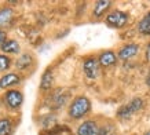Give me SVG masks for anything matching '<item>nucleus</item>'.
<instances>
[{
    "mask_svg": "<svg viewBox=\"0 0 150 135\" xmlns=\"http://www.w3.org/2000/svg\"><path fill=\"white\" fill-rule=\"evenodd\" d=\"M33 62H35V58H33V55L30 54V53H23V54H21L17 58V61H15V68L18 69V70H26V69H29V68L33 65Z\"/></svg>",
    "mask_w": 150,
    "mask_h": 135,
    "instance_id": "obj_10",
    "label": "nucleus"
},
{
    "mask_svg": "<svg viewBox=\"0 0 150 135\" xmlns=\"http://www.w3.org/2000/svg\"><path fill=\"white\" fill-rule=\"evenodd\" d=\"M145 83H146V86H147V87H150V72L147 73V76H146Z\"/></svg>",
    "mask_w": 150,
    "mask_h": 135,
    "instance_id": "obj_21",
    "label": "nucleus"
},
{
    "mask_svg": "<svg viewBox=\"0 0 150 135\" xmlns=\"http://www.w3.org/2000/svg\"><path fill=\"white\" fill-rule=\"evenodd\" d=\"M6 40H7V33L3 29H0V48H1V45L4 44Z\"/></svg>",
    "mask_w": 150,
    "mask_h": 135,
    "instance_id": "obj_19",
    "label": "nucleus"
},
{
    "mask_svg": "<svg viewBox=\"0 0 150 135\" xmlns=\"http://www.w3.org/2000/svg\"><path fill=\"white\" fill-rule=\"evenodd\" d=\"M91 112V101L87 98L86 95H79L72 101V104L69 105L68 114L73 120H79L87 116Z\"/></svg>",
    "mask_w": 150,
    "mask_h": 135,
    "instance_id": "obj_1",
    "label": "nucleus"
},
{
    "mask_svg": "<svg viewBox=\"0 0 150 135\" xmlns=\"http://www.w3.org/2000/svg\"><path fill=\"white\" fill-rule=\"evenodd\" d=\"M99 132V126L94 120H86L83 122L76 130L77 135H98Z\"/></svg>",
    "mask_w": 150,
    "mask_h": 135,
    "instance_id": "obj_7",
    "label": "nucleus"
},
{
    "mask_svg": "<svg viewBox=\"0 0 150 135\" xmlns=\"http://www.w3.org/2000/svg\"><path fill=\"white\" fill-rule=\"evenodd\" d=\"M21 47L17 40H6L4 44L1 45V51L6 54H18Z\"/></svg>",
    "mask_w": 150,
    "mask_h": 135,
    "instance_id": "obj_15",
    "label": "nucleus"
},
{
    "mask_svg": "<svg viewBox=\"0 0 150 135\" xmlns=\"http://www.w3.org/2000/svg\"><path fill=\"white\" fill-rule=\"evenodd\" d=\"M112 4H113V1H110V0H98L95 3V6H94V10H92L94 17H95V18L103 17L105 13L112 7Z\"/></svg>",
    "mask_w": 150,
    "mask_h": 135,
    "instance_id": "obj_11",
    "label": "nucleus"
},
{
    "mask_svg": "<svg viewBox=\"0 0 150 135\" xmlns=\"http://www.w3.org/2000/svg\"><path fill=\"white\" fill-rule=\"evenodd\" d=\"M138 53H139V45L135 44V43H128V44L123 45L121 48L118 50L117 59L128 61V59H132L134 57H137Z\"/></svg>",
    "mask_w": 150,
    "mask_h": 135,
    "instance_id": "obj_6",
    "label": "nucleus"
},
{
    "mask_svg": "<svg viewBox=\"0 0 150 135\" xmlns=\"http://www.w3.org/2000/svg\"><path fill=\"white\" fill-rule=\"evenodd\" d=\"M138 32L145 35V36H150V11L143 15V18L138 23Z\"/></svg>",
    "mask_w": 150,
    "mask_h": 135,
    "instance_id": "obj_14",
    "label": "nucleus"
},
{
    "mask_svg": "<svg viewBox=\"0 0 150 135\" xmlns=\"http://www.w3.org/2000/svg\"><path fill=\"white\" fill-rule=\"evenodd\" d=\"M11 63H13V61L8 55L0 54V72H6L7 69H10Z\"/></svg>",
    "mask_w": 150,
    "mask_h": 135,
    "instance_id": "obj_17",
    "label": "nucleus"
},
{
    "mask_svg": "<svg viewBox=\"0 0 150 135\" xmlns=\"http://www.w3.org/2000/svg\"><path fill=\"white\" fill-rule=\"evenodd\" d=\"M4 102H6V105H7L10 109L17 110V109H19L21 106H22V104H23V95H22V92H21V91H18V90H14V88H11V90H8L4 94Z\"/></svg>",
    "mask_w": 150,
    "mask_h": 135,
    "instance_id": "obj_5",
    "label": "nucleus"
},
{
    "mask_svg": "<svg viewBox=\"0 0 150 135\" xmlns=\"http://www.w3.org/2000/svg\"><path fill=\"white\" fill-rule=\"evenodd\" d=\"M83 70H84V75H86L88 79H96L100 73V66L98 63V59L95 57H88L83 61Z\"/></svg>",
    "mask_w": 150,
    "mask_h": 135,
    "instance_id": "obj_4",
    "label": "nucleus"
},
{
    "mask_svg": "<svg viewBox=\"0 0 150 135\" xmlns=\"http://www.w3.org/2000/svg\"><path fill=\"white\" fill-rule=\"evenodd\" d=\"M14 18V10L11 7H3L0 10V28L8 26Z\"/></svg>",
    "mask_w": 150,
    "mask_h": 135,
    "instance_id": "obj_13",
    "label": "nucleus"
},
{
    "mask_svg": "<svg viewBox=\"0 0 150 135\" xmlns=\"http://www.w3.org/2000/svg\"><path fill=\"white\" fill-rule=\"evenodd\" d=\"M117 62V55L114 54L113 51H103V53H100V55L98 57V63H99V66H103V68H110L116 65Z\"/></svg>",
    "mask_w": 150,
    "mask_h": 135,
    "instance_id": "obj_9",
    "label": "nucleus"
},
{
    "mask_svg": "<svg viewBox=\"0 0 150 135\" xmlns=\"http://www.w3.org/2000/svg\"><path fill=\"white\" fill-rule=\"evenodd\" d=\"M146 59L150 62V43L147 44V47H146Z\"/></svg>",
    "mask_w": 150,
    "mask_h": 135,
    "instance_id": "obj_20",
    "label": "nucleus"
},
{
    "mask_svg": "<svg viewBox=\"0 0 150 135\" xmlns=\"http://www.w3.org/2000/svg\"><path fill=\"white\" fill-rule=\"evenodd\" d=\"M129 21V17H128L127 13H124L121 10H113L110 11L106 18H105V22L108 23L109 26L116 28V29H121L128 23Z\"/></svg>",
    "mask_w": 150,
    "mask_h": 135,
    "instance_id": "obj_3",
    "label": "nucleus"
},
{
    "mask_svg": "<svg viewBox=\"0 0 150 135\" xmlns=\"http://www.w3.org/2000/svg\"><path fill=\"white\" fill-rule=\"evenodd\" d=\"M98 135H116V131H114L113 127L106 126V127H99V132Z\"/></svg>",
    "mask_w": 150,
    "mask_h": 135,
    "instance_id": "obj_18",
    "label": "nucleus"
},
{
    "mask_svg": "<svg viewBox=\"0 0 150 135\" xmlns=\"http://www.w3.org/2000/svg\"><path fill=\"white\" fill-rule=\"evenodd\" d=\"M13 132V122L8 117L0 119V135H11Z\"/></svg>",
    "mask_w": 150,
    "mask_h": 135,
    "instance_id": "obj_16",
    "label": "nucleus"
},
{
    "mask_svg": "<svg viewBox=\"0 0 150 135\" xmlns=\"http://www.w3.org/2000/svg\"><path fill=\"white\" fill-rule=\"evenodd\" d=\"M19 83H21V76L18 73L10 72L0 77V88H4V90L6 88H11L14 86H18Z\"/></svg>",
    "mask_w": 150,
    "mask_h": 135,
    "instance_id": "obj_8",
    "label": "nucleus"
},
{
    "mask_svg": "<svg viewBox=\"0 0 150 135\" xmlns=\"http://www.w3.org/2000/svg\"><path fill=\"white\" fill-rule=\"evenodd\" d=\"M54 84V73L50 68L44 70V73L41 75V80H40V90L41 91H48L51 90V87Z\"/></svg>",
    "mask_w": 150,
    "mask_h": 135,
    "instance_id": "obj_12",
    "label": "nucleus"
},
{
    "mask_svg": "<svg viewBox=\"0 0 150 135\" xmlns=\"http://www.w3.org/2000/svg\"><path fill=\"white\" fill-rule=\"evenodd\" d=\"M145 135H150V132H145Z\"/></svg>",
    "mask_w": 150,
    "mask_h": 135,
    "instance_id": "obj_22",
    "label": "nucleus"
},
{
    "mask_svg": "<svg viewBox=\"0 0 150 135\" xmlns=\"http://www.w3.org/2000/svg\"><path fill=\"white\" fill-rule=\"evenodd\" d=\"M143 105H145L143 99H142L141 97H135V98H132L128 104H125L118 108L117 117L118 119H129L132 114H135V113H138L139 110H142Z\"/></svg>",
    "mask_w": 150,
    "mask_h": 135,
    "instance_id": "obj_2",
    "label": "nucleus"
}]
</instances>
